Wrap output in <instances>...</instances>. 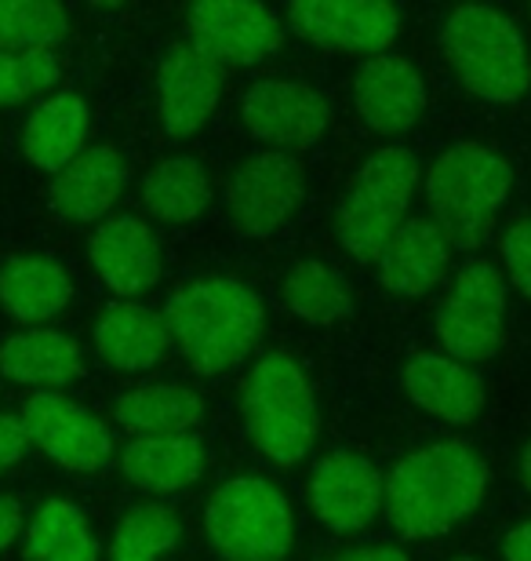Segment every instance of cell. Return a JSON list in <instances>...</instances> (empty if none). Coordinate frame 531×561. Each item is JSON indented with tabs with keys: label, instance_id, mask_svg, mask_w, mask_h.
Here are the masks:
<instances>
[{
	"label": "cell",
	"instance_id": "cell-23",
	"mask_svg": "<svg viewBox=\"0 0 531 561\" xmlns=\"http://www.w3.org/2000/svg\"><path fill=\"white\" fill-rule=\"evenodd\" d=\"M120 470L131 485L153 496L189 489L205 470V445L194 434L183 437H135L120 453Z\"/></svg>",
	"mask_w": 531,
	"mask_h": 561
},
{
	"label": "cell",
	"instance_id": "cell-32",
	"mask_svg": "<svg viewBox=\"0 0 531 561\" xmlns=\"http://www.w3.org/2000/svg\"><path fill=\"white\" fill-rule=\"evenodd\" d=\"M59 77H62V62L55 59V51H30V55L0 51V106L37 95L44 88L59 84Z\"/></svg>",
	"mask_w": 531,
	"mask_h": 561
},
{
	"label": "cell",
	"instance_id": "cell-15",
	"mask_svg": "<svg viewBox=\"0 0 531 561\" xmlns=\"http://www.w3.org/2000/svg\"><path fill=\"white\" fill-rule=\"evenodd\" d=\"M226 88V70L194 51L189 44H175L168 48L157 70V114L168 136L186 139L200 131L219 110Z\"/></svg>",
	"mask_w": 531,
	"mask_h": 561
},
{
	"label": "cell",
	"instance_id": "cell-34",
	"mask_svg": "<svg viewBox=\"0 0 531 561\" xmlns=\"http://www.w3.org/2000/svg\"><path fill=\"white\" fill-rule=\"evenodd\" d=\"M26 445H30V434H26V426H22V416L0 412V474L19 463Z\"/></svg>",
	"mask_w": 531,
	"mask_h": 561
},
{
	"label": "cell",
	"instance_id": "cell-13",
	"mask_svg": "<svg viewBox=\"0 0 531 561\" xmlns=\"http://www.w3.org/2000/svg\"><path fill=\"white\" fill-rule=\"evenodd\" d=\"M22 426L44 456L73 474H92L109 459V431L59 390H37L22 405Z\"/></svg>",
	"mask_w": 531,
	"mask_h": 561
},
{
	"label": "cell",
	"instance_id": "cell-37",
	"mask_svg": "<svg viewBox=\"0 0 531 561\" xmlns=\"http://www.w3.org/2000/svg\"><path fill=\"white\" fill-rule=\"evenodd\" d=\"M327 561H408V554L397 547H354V551H343Z\"/></svg>",
	"mask_w": 531,
	"mask_h": 561
},
{
	"label": "cell",
	"instance_id": "cell-26",
	"mask_svg": "<svg viewBox=\"0 0 531 561\" xmlns=\"http://www.w3.org/2000/svg\"><path fill=\"white\" fill-rule=\"evenodd\" d=\"M117 420L139 437H183L205 423V401L183 383H146L117 398Z\"/></svg>",
	"mask_w": 531,
	"mask_h": 561
},
{
	"label": "cell",
	"instance_id": "cell-3",
	"mask_svg": "<svg viewBox=\"0 0 531 561\" xmlns=\"http://www.w3.org/2000/svg\"><path fill=\"white\" fill-rule=\"evenodd\" d=\"M510 164L481 142L448 146L426 172V201L451 249H477L510 197Z\"/></svg>",
	"mask_w": 531,
	"mask_h": 561
},
{
	"label": "cell",
	"instance_id": "cell-38",
	"mask_svg": "<svg viewBox=\"0 0 531 561\" xmlns=\"http://www.w3.org/2000/svg\"><path fill=\"white\" fill-rule=\"evenodd\" d=\"M521 481H524V489L531 492V442L524 445V453H521Z\"/></svg>",
	"mask_w": 531,
	"mask_h": 561
},
{
	"label": "cell",
	"instance_id": "cell-9",
	"mask_svg": "<svg viewBox=\"0 0 531 561\" xmlns=\"http://www.w3.org/2000/svg\"><path fill=\"white\" fill-rule=\"evenodd\" d=\"M186 44L215 66H255L285 44V22L255 0H200L186 11Z\"/></svg>",
	"mask_w": 531,
	"mask_h": 561
},
{
	"label": "cell",
	"instance_id": "cell-40",
	"mask_svg": "<svg viewBox=\"0 0 531 561\" xmlns=\"http://www.w3.org/2000/svg\"><path fill=\"white\" fill-rule=\"evenodd\" d=\"M528 15H531V11H528Z\"/></svg>",
	"mask_w": 531,
	"mask_h": 561
},
{
	"label": "cell",
	"instance_id": "cell-5",
	"mask_svg": "<svg viewBox=\"0 0 531 561\" xmlns=\"http://www.w3.org/2000/svg\"><path fill=\"white\" fill-rule=\"evenodd\" d=\"M244 420L269 463L296 467L318 442V398L307 373L288 354H266L244 379Z\"/></svg>",
	"mask_w": 531,
	"mask_h": 561
},
{
	"label": "cell",
	"instance_id": "cell-36",
	"mask_svg": "<svg viewBox=\"0 0 531 561\" xmlns=\"http://www.w3.org/2000/svg\"><path fill=\"white\" fill-rule=\"evenodd\" d=\"M503 561H531V518L503 536Z\"/></svg>",
	"mask_w": 531,
	"mask_h": 561
},
{
	"label": "cell",
	"instance_id": "cell-35",
	"mask_svg": "<svg viewBox=\"0 0 531 561\" xmlns=\"http://www.w3.org/2000/svg\"><path fill=\"white\" fill-rule=\"evenodd\" d=\"M22 525H26V518H22L19 500L0 496V551H8V547L19 540Z\"/></svg>",
	"mask_w": 531,
	"mask_h": 561
},
{
	"label": "cell",
	"instance_id": "cell-31",
	"mask_svg": "<svg viewBox=\"0 0 531 561\" xmlns=\"http://www.w3.org/2000/svg\"><path fill=\"white\" fill-rule=\"evenodd\" d=\"M66 33H70V15L51 0H8V4H0V51H51Z\"/></svg>",
	"mask_w": 531,
	"mask_h": 561
},
{
	"label": "cell",
	"instance_id": "cell-14",
	"mask_svg": "<svg viewBox=\"0 0 531 561\" xmlns=\"http://www.w3.org/2000/svg\"><path fill=\"white\" fill-rule=\"evenodd\" d=\"M386 478L365 456H324L310 474V507L332 533H360L382 514Z\"/></svg>",
	"mask_w": 531,
	"mask_h": 561
},
{
	"label": "cell",
	"instance_id": "cell-11",
	"mask_svg": "<svg viewBox=\"0 0 531 561\" xmlns=\"http://www.w3.org/2000/svg\"><path fill=\"white\" fill-rule=\"evenodd\" d=\"M288 26L302 41L343 55H382L401 33V11L386 0H299Z\"/></svg>",
	"mask_w": 531,
	"mask_h": 561
},
{
	"label": "cell",
	"instance_id": "cell-20",
	"mask_svg": "<svg viewBox=\"0 0 531 561\" xmlns=\"http://www.w3.org/2000/svg\"><path fill=\"white\" fill-rule=\"evenodd\" d=\"M379 280L393 296L415 299L440 285L451 263V244L434 219H404L379 252Z\"/></svg>",
	"mask_w": 531,
	"mask_h": 561
},
{
	"label": "cell",
	"instance_id": "cell-12",
	"mask_svg": "<svg viewBox=\"0 0 531 561\" xmlns=\"http://www.w3.org/2000/svg\"><path fill=\"white\" fill-rule=\"evenodd\" d=\"M327 103L324 95L307 81H258L241 99V125L247 136L274 146V150H307L327 128Z\"/></svg>",
	"mask_w": 531,
	"mask_h": 561
},
{
	"label": "cell",
	"instance_id": "cell-19",
	"mask_svg": "<svg viewBox=\"0 0 531 561\" xmlns=\"http://www.w3.org/2000/svg\"><path fill=\"white\" fill-rule=\"evenodd\" d=\"M124 183H128V164L113 146H84V153L51 179L48 201L62 219L95 222L117 205Z\"/></svg>",
	"mask_w": 531,
	"mask_h": 561
},
{
	"label": "cell",
	"instance_id": "cell-6",
	"mask_svg": "<svg viewBox=\"0 0 531 561\" xmlns=\"http://www.w3.org/2000/svg\"><path fill=\"white\" fill-rule=\"evenodd\" d=\"M419 186V161L404 146L371 153L338 205V241L354 260L376 263L404 219Z\"/></svg>",
	"mask_w": 531,
	"mask_h": 561
},
{
	"label": "cell",
	"instance_id": "cell-2",
	"mask_svg": "<svg viewBox=\"0 0 531 561\" xmlns=\"http://www.w3.org/2000/svg\"><path fill=\"white\" fill-rule=\"evenodd\" d=\"M263 299L233 277H197L164 302L168 340L197 373H226L263 335Z\"/></svg>",
	"mask_w": 531,
	"mask_h": 561
},
{
	"label": "cell",
	"instance_id": "cell-25",
	"mask_svg": "<svg viewBox=\"0 0 531 561\" xmlns=\"http://www.w3.org/2000/svg\"><path fill=\"white\" fill-rule=\"evenodd\" d=\"M73 296L70 274L59 263L37 260V255H19L0 266V307L22 324L51 321L66 310Z\"/></svg>",
	"mask_w": 531,
	"mask_h": 561
},
{
	"label": "cell",
	"instance_id": "cell-39",
	"mask_svg": "<svg viewBox=\"0 0 531 561\" xmlns=\"http://www.w3.org/2000/svg\"><path fill=\"white\" fill-rule=\"evenodd\" d=\"M455 561H481V558H455Z\"/></svg>",
	"mask_w": 531,
	"mask_h": 561
},
{
	"label": "cell",
	"instance_id": "cell-7",
	"mask_svg": "<svg viewBox=\"0 0 531 561\" xmlns=\"http://www.w3.org/2000/svg\"><path fill=\"white\" fill-rule=\"evenodd\" d=\"M205 533L226 561H280L296 543V514L277 485L233 478L208 500Z\"/></svg>",
	"mask_w": 531,
	"mask_h": 561
},
{
	"label": "cell",
	"instance_id": "cell-28",
	"mask_svg": "<svg viewBox=\"0 0 531 561\" xmlns=\"http://www.w3.org/2000/svg\"><path fill=\"white\" fill-rule=\"evenodd\" d=\"M280 299L296 318L318 324V329L338 324L354 313V291H349L346 277L321 260H302L291 266L280 280Z\"/></svg>",
	"mask_w": 531,
	"mask_h": 561
},
{
	"label": "cell",
	"instance_id": "cell-4",
	"mask_svg": "<svg viewBox=\"0 0 531 561\" xmlns=\"http://www.w3.org/2000/svg\"><path fill=\"white\" fill-rule=\"evenodd\" d=\"M451 70L484 103H517L531 88V55L524 33L499 8H455L440 26Z\"/></svg>",
	"mask_w": 531,
	"mask_h": 561
},
{
	"label": "cell",
	"instance_id": "cell-18",
	"mask_svg": "<svg viewBox=\"0 0 531 561\" xmlns=\"http://www.w3.org/2000/svg\"><path fill=\"white\" fill-rule=\"evenodd\" d=\"M404 394L412 405H419L426 416L451 426H470L481 420L484 412V383L470 365L455 362L445 354H419L404 365L401 373Z\"/></svg>",
	"mask_w": 531,
	"mask_h": 561
},
{
	"label": "cell",
	"instance_id": "cell-22",
	"mask_svg": "<svg viewBox=\"0 0 531 561\" xmlns=\"http://www.w3.org/2000/svg\"><path fill=\"white\" fill-rule=\"evenodd\" d=\"M0 373L11 383L59 390L84 373V357L77 340L55 329H26L0 346Z\"/></svg>",
	"mask_w": 531,
	"mask_h": 561
},
{
	"label": "cell",
	"instance_id": "cell-10",
	"mask_svg": "<svg viewBox=\"0 0 531 561\" xmlns=\"http://www.w3.org/2000/svg\"><path fill=\"white\" fill-rule=\"evenodd\" d=\"M307 172L296 153L263 150L236 168L226 183V211L244 238H269L299 208Z\"/></svg>",
	"mask_w": 531,
	"mask_h": 561
},
{
	"label": "cell",
	"instance_id": "cell-27",
	"mask_svg": "<svg viewBox=\"0 0 531 561\" xmlns=\"http://www.w3.org/2000/svg\"><path fill=\"white\" fill-rule=\"evenodd\" d=\"M142 205L161 222H194L211 205V179L194 157H168L142 179Z\"/></svg>",
	"mask_w": 531,
	"mask_h": 561
},
{
	"label": "cell",
	"instance_id": "cell-8",
	"mask_svg": "<svg viewBox=\"0 0 531 561\" xmlns=\"http://www.w3.org/2000/svg\"><path fill=\"white\" fill-rule=\"evenodd\" d=\"M506 274L488 260L459 266L455 280L437 307V340L445 357L462 365L492 362L506 340Z\"/></svg>",
	"mask_w": 531,
	"mask_h": 561
},
{
	"label": "cell",
	"instance_id": "cell-24",
	"mask_svg": "<svg viewBox=\"0 0 531 561\" xmlns=\"http://www.w3.org/2000/svg\"><path fill=\"white\" fill-rule=\"evenodd\" d=\"M168 329L153 310L120 302L95 324V351L117 373H146L168 354Z\"/></svg>",
	"mask_w": 531,
	"mask_h": 561
},
{
	"label": "cell",
	"instance_id": "cell-16",
	"mask_svg": "<svg viewBox=\"0 0 531 561\" xmlns=\"http://www.w3.org/2000/svg\"><path fill=\"white\" fill-rule=\"evenodd\" d=\"M354 106L376 136H401L426 110V81L404 55H371L354 73Z\"/></svg>",
	"mask_w": 531,
	"mask_h": 561
},
{
	"label": "cell",
	"instance_id": "cell-33",
	"mask_svg": "<svg viewBox=\"0 0 531 561\" xmlns=\"http://www.w3.org/2000/svg\"><path fill=\"white\" fill-rule=\"evenodd\" d=\"M503 263H506V277L517 291L531 296V216L510 222V230L503 233Z\"/></svg>",
	"mask_w": 531,
	"mask_h": 561
},
{
	"label": "cell",
	"instance_id": "cell-30",
	"mask_svg": "<svg viewBox=\"0 0 531 561\" xmlns=\"http://www.w3.org/2000/svg\"><path fill=\"white\" fill-rule=\"evenodd\" d=\"M178 514L164 503H139L113 529L109 561H161L178 543Z\"/></svg>",
	"mask_w": 531,
	"mask_h": 561
},
{
	"label": "cell",
	"instance_id": "cell-1",
	"mask_svg": "<svg viewBox=\"0 0 531 561\" xmlns=\"http://www.w3.org/2000/svg\"><path fill=\"white\" fill-rule=\"evenodd\" d=\"M488 463L462 442L426 445L397 459L382 492V511L401 540H429L481 507Z\"/></svg>",
	"mask_w": 531,
	"mask_h": 561
},
{
	"label": "cell",
	"instance_id": "cell-29",
	"mask_svg": "<svg viewBox=\"0 0 531 561\" xmlns=\"http://www.w3.org/2000/svg\"><path fill=\"white\" fill-rule=\"evenodd\" d=\"M26 561H99L84 511L70 500L44 503L26 529Z\"/></svg>",
	"mask_w": 531,
	"mask_h": 561
},
{
	"label": "cell",
	"instance_id": "cell-21",
	"mask_svg": "<svg viewBox=\"0 0 531 561\" xmlns=\"http://www.w3.org/2000/svg\"><path fill=\"white\" fill-rule=\"evenodd\" d=\"M88 142V106L81 95L55 92L30 110L22 125V153L33 168L59 175Z\"/></svg>",
	"mask_w": 531,
	"mask_h": 561
},
{
	"label": "cell",
	"instance_id": "cell-17",
	"mask_svg": "<svg viewBox=\"0 0 531 561\" xmlns=\"http://www.w3.org/2000/svg\"><path fill=\"white\" fill-rule=\"evenodd\" d=\"M88 260L103 285L117 296H142L161 280V244L139 216L103 219L88 241Z\"/></svg>",
	"mask_w": 531,
	"mask_h": 561
}]
</instances>
